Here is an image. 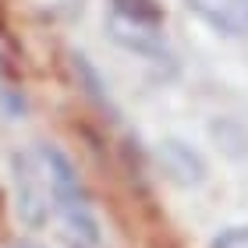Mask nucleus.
<instances>
[{
  "instance_id": "3",
  "label": "nucleus",
  "mask_w": 248,
  "mask_h": 248,
  "mask_svg": "<svg viewBox=\"0 0 248 248\" xmlns=\"http://www.w3.org/2000/svg\"><path fill=\"white\" fill-rule=\"evenodd\" d=\"M195 15L227 36H248V0H185Z\"/></svg>"
},
{
  "instance_id": "4",
  "label": "nucleus",
  "mask_w": 248,
  "mask_h": 248,
  "mask_svg": "<svg viewBox=\"0 0 248 248\" xmlns=\"http://www.w3.org/2000/svg\"><path fill=\"white\" fill-rule=\"evenodd\" d=\"M160 160L167 167V174H170L174 181H181V185H199L202 174H206L202 160L188 149V145H181V142H163L160 145Z\"/></svg>"
},
{
  "instance_id": "6",
  "label": "nucleus",
  "mask_w": 248,
  "mask_h": 248,
  "mask_svg": "<svg viewBox=\"0 0 248 248\" xmlns=\"http://www.w3.org/2000/svg\"><path fill=\"white\" fill-rule=\"evenodd\" d=\"M213 248H248V227H231L223 231L217 241H213Z\"/></svg>"
},
{
  "instance_id": "8",
  "label": "nucleus",
  "mask_w": 248,
  "mask_h": 248,
  "mask_svg": "<svg viewBox=\"0 0 248 248\" xmlns=\"http://www.w3.org/2000/svg\"><path fill=\"white\" fill-rule=\"evenodd\" d=\"M15 248H32V245H15Z\"/></svg>"
},
{
  "instance_id": "2",
  "label": "nucleus",
  "mask_w": 248,
  "mask_h": 248,
  "mask_svg": "<svg viewBox=\"0 0 248 248\" xmlns=\"http://www.w3.org/2000/svg\"><path fill=\"white\" fill-rule=\"evenodd\" d=\"M43 153H46V163H50V174H53V199H57V213L67 220V227H71L82 241H99V223L93 217V206H89V195L82 181H78L71 160L61 153V149H50V145H43Z\"/></svg>"
},
{
  "instance_id": "7",
  "label": "nucleus",
  "mask_w": 248,
  "mask_h": 248,
  "mask_svg": "<svg viewBox=\"0 0 248 248\" xmlns=\"http://www.w3.org/2000/svg\"><path fill=\"white\" fill-rule=\"evenodd\" d=\"M0 231H4V213H0Z\"/></svg>"
},
{
  "instance_id": "1",
  "label": "nucleus",
  "mask_w": 248,
  "mask_h": 248,
  "mask_svg": "<svg viewBox=\"0 0 248 248\" xmlns=\"http://www.w3.org/2000/svg\"><path fill=\"white\" fill-rule=\"evenodd\" d=\"M11 174H15V209L25 227H43L50 220V213L57 209L53 199V174L46 163V153L29 149V153H15L11 156Z\"/></svg>"
},
{
  "instance_id": "5",
  "label": "nucleus",
  "mask_w": 248,
  "mask_h": 248,
  "mask_svg": "<svg viewBox=\"0 0 248 248\" xmlns=\"http://www.w3.org/2000/svg\"><path fill=\"white\" fill-rule=\"evenodd\" d=\"M114 18L124 21H135V25H145V29H160V7L153 0H114Z\"/></svg>"
}]
</instances>
